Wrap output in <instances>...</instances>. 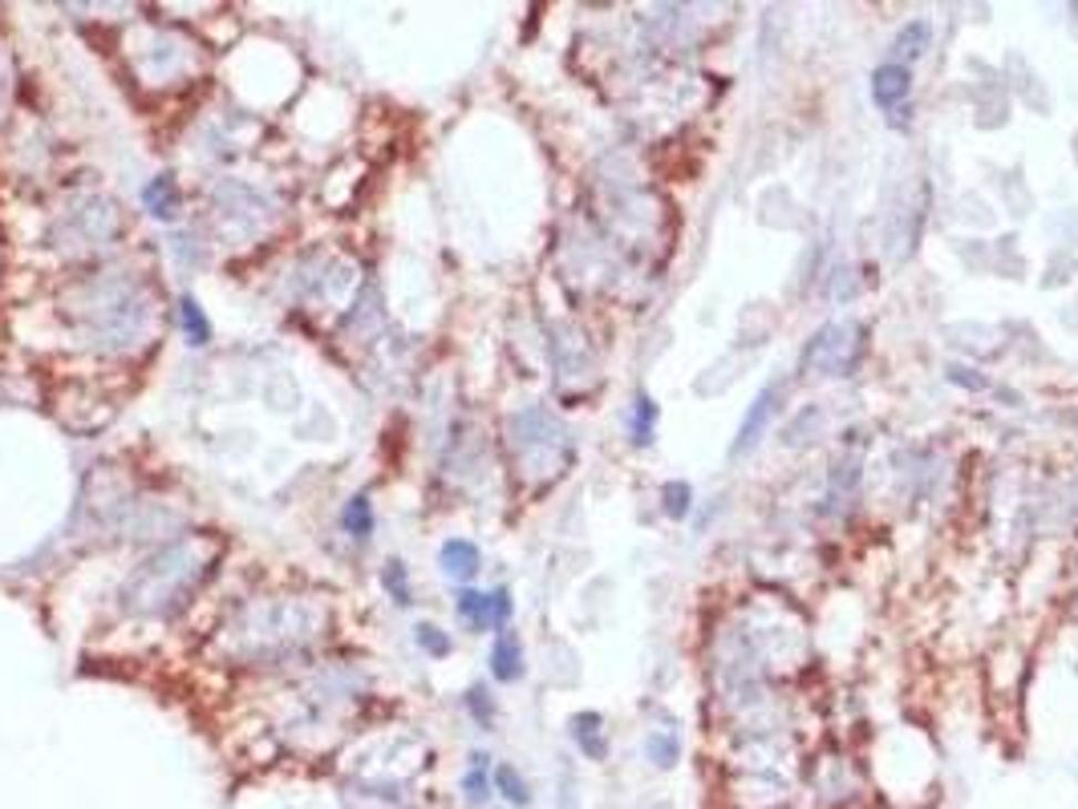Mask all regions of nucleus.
<instances>
[{
	"instance_id": "6",
	"label": "nucleus",
	"mask_w": 1078,
	"mask_h": 809,
	"mask_svg": "<svg viewBox=\"0 0 1078 809\" xmlns=\"http://www.w3.org/2000/svg\"><path fill=\"white\" fill-rule=\"evenodd\" d=\"M572 740L588 761H608V737H605V716L600 713H576L572 716Z\"/></svg>"
},
{
	"instance_id": "5",
	"label": "nucleus",
	"mask_w": 1078,
	"mask_h": 809,
	"mask_svg": "<svg viewBox=\"0 0 1078 809\" xmlns=\"http://www.w3.org/2000/svg\"><path fill=\"white\" fill-rule=\"evenodd\" d=\"M928 41H933V24H928V21L901 24V29H896V37H892L889 61H896V65H908V70H913V61H921L924 53H928Z\"/></svg>"
},
{
	"instance_id": "18",
	"label": "nucleus",
	"mask_w": 1078,
	"mask_h": 809,
	"mask_svg": "<svg viewBox=\"0 0 1078 809\" xmlns=\"http://www.w3.org/2000/svg\"><path fill=\"white\" fill-rule=\"evenodd\" d=\"M418 644L427 647L430 656H451V635H442L434 623H422V628H418Z\"/></svg>"
},
{
	"instance_id": "22",
	"label": "nucleus",
	"mask_w": 1078,
	"mask_h": 809,
	"mask_svg": "<svg viewBox=\"0 0 1078 809\" xmlns=\"http://www.w3.org/2000/svg\"><path fill=\"white\" fill-rule=\"evenodd\" d=\"M945 373H948V381H953V385H965V388H985V376H969V369H965V364H948Z\"/></svg>"
},
{
	"instance_id": "14",
	"label": "nucleus",
	"mask_w": 1078,
	"mask_h": 809,
	"mask_svg": "<svg viewBox=\"0 0 1078 809\" xmlns=\"http://www.w3.org/2000/svg\"><path fill=\"white\" fill-rule=\"evenodd\" d=\"M454 608H459V615H462V620H466V623H471L474 632H483V628H491V595H483V591H471V587H466V591H462V595H459V603H454Z\"/></svg>"
},
{
	"instance_id": "4",
	"label": "nucleus",
	"mask_w": 1078,
	"mask_h": 809,
	"mask_svg": "<svg viewBox=\"0 0 1078 809\" xmlns=\"http://www.w3.org/2000/svg\"><path fill=\"white\" fill-rule=\"evenodd\" d=\"M843 336H852V332L840 329V324H828L823 332H815V341L807 349V364H819V373L843 376L848 356H852V344L843 341Z\"/></svg>"
},
{
	"instance_id": "11",
	"label": "nucleus",
	"mask_w": 1078,
	"mask_h": 809,
	"mask_svg": "<svg viewBox=\"0 0 1078 809\" xmlns=\"http://www.w3.org/2000/svg\"><path fill=\"white\" fill-rule=\"evenodd\" d=\"M653 429H657V401L649 393H637L633 397V409H628V434H633V446H649Z\"/></svg>"
},
{
	"instance_id": "8",
	"label": "nucleus",
	"mask_w": 1078,
	"mask_h": 809,
	"mask_svg": "<svg viewBox=\"0 0 1078 809\" xmlns=\"http://www.w3.org/2000/svg\"><path fill=\"white\" fill-rule=\"evenodd\" d=\"M491 794H495V786H491V757L471 753V765L462 774V798H466V806H486Z\"/></svg>"
},
{
	"instance_id": "10",
	"label": "nucleus",
	"mask_w": 1078,
	"mask_h": 809,
	"mask_svg": "<svg viewBox=\"0 0 1078 809\" xmlns=\"http://www.w3.org/2000/svg\"><path fill=\"white\" fill-rule=\"evenodd\" d=\"M442 571L451 579H471L474 571H479V547L466 539H451L446 547H442Z\"/></svg>"
},
{
	"instance_id": "15",
	"label": "nucleus",
	"mask_w": 1078,
	"mask_h": 809,
	"mask_svg": "<svg viewBox=\"0 0 1078 809\" xmlns=\"http://www.w3.org/2000/svg\"><path fill=\"white\" fill-rule=\"evenodd\" d=\"M178 320H183V332H187V341L191 344H207L212 341V324H207V317H203V308L191 300V295H183L178 300Z\"/></svg>"
},
{
	"instance_id": "20",
	"label": "nucleus",
	"mask_w": 1078,
	"mask_h": 809,
	"mask_svg": "<svg viewBox=\"0 0 1078 809\" xmlns=\"http://www.w3.org/2000/svg\"><path fill=\"white\" fill-rule=\"evenodd\" d=\"M507 620H511V591L507 587H495L491 591V628H507Z\"/></svg>"
},
{
	"instance_id": "3",
	"label": "nucleus",
	"mask_w": 1078,
	"mask_h": 809,
	"mask_svg": "<svg viewBox=\"0 0 1078 809\" xmlns=\"http://www.w3.org/2000/svg\"><path fill=\"white\" fill-rule=\"evenodd\" d=\"M913 94V70L908 65H896V61H880L872 70V102H876L884 114L901 110Z\"/></svg>"
},
{
	"instance_id": "2",
	"label": "nucleus",
	"mask_w": 1078,
	"mask_h": 809,
	"mask_svg": "<svg viewBox=\"0 0 1078 809\" xmlns=\"http://www.w3.org/2000/svg\"><path fill=\"white\" fill-rule=\"evenodd\" d=\"M779 397H782V381H770V385H762V393L754 397V405L747 409L742 425H738V437H735V446H730V454H735V458L750 454V449H754L762 442L770 417L779 413Z\"/></svg>"
},
{
	"instance_id": "23",
	"label": "nucleus",
	"mask_w": 1078,
	"mask_h": 809,
	"mask_svg": "<svg viewBox=\"0 0 1078 809\" xmlns=\"http://www.w3.org/2000/svg\"><path fill=\"white\" fill-rule=\"evenodd\" d=\"M0 110H4V77H0Z\"/></svg>"
},
{
	"instance_id": "7",
	"label": "nucleus",
	"mask_w": 1078,
	"mask_h": 809,
	"mask_svg": "<svg viewBox=\"0 0 1078 809\" xmlns=\"http://www.w3.org/2000/svg\"><path fill=\"white\" fill-rule=\"evenodd\" d=\"M491 676H495L499 684H515L523 676V647H520V635L515 632H503L495 635V647H491Z\"/></svg>"
},
{
	"instance_id": "13",
	"label": "nucleus",
	"mask_w": 1078,
	"mask_h": 809,
	"mask_svg": "<svg viewBox=\"0 0 1078 809\" xmlns=\"http://www.w3.org/2000/svg\"><path fill=\"white\" fill-rule=\"evenodd\" d=\"M143 203H146V211L158 215V219H175V215H178V187L171 183V175L154 178L151 187L143 190Z\"/></svg>"
},
{
	"instance_id": "9",
	"label": "nucleus",
	"mask_w": 1078,
	"mask_h": 809,
	"mask_svg": "<svg viewBox=\"0 0 1078 809\" xmlns=\"http://www.w3.org/2000/svg\"><path fill=\"white\" fill-rule=\"evenodd\" d=\"M491 786H495V794L507 801V806H515V809L532 806V786H527V777H523L515 765H507V761L495 765V769H491Z\"/></svg>"
},
{
	"instance_id": "21",
	"label": "nucleus",
	"mask_w": 1078,
	"mask_h": 809,
	"mask_svg": "<svg viewBox=\"0 0 1078 809\" xmlns=\"http://www.w3.org/2000/svg\"><path fill=\"white\" fill-rule=\"evenodd\" d=\"M466 704H471L474 720H479V725H483V728L495 725V704H491V696H486L483 688H471V696H466Z\"/></svg>"
},
{
	"instance_id": "16",
	"label": "nucleus",
	"mask_w": 1078,
	"mask_h": 809,
	"mask_svg": "<svg viewBox=\"0 0 1078 809\" xmlns=\"http://www.w3.org/2000/svg\"><path fill=\"white\" fill-rule=\"evenodd\" d=\"M661 506H665V515H669V518H686L689 506H694V486H689V481H681V478L665 481V486H661Z\"/></svg>"
},
{
	"instance_id": "17",
	"label": "nucleus",
	"mask_w": 1078,
	"mask_h": 809,
	"mask_svg": "<svg viewBox=\"0 0 1078 809\" xmlns=\"http://www.w3.org/2000/svg\"><path fill=\"white\" fill-rule=\"evenodd\" d=\"M345 530L353 539H369L373 535V506H369V498H353V502L345 506Z\"/></svg>"
},
{
	"instance_id": "12",
	"label": "nucleus",
	"mask_w": 1078,
	"mask_h": 809,
	"mask_svg": "<svg viewBox=\"0 0 1078 809\" xmlns=\"http://www.w3.org/2000/svg\"><path fill=\"white\" fill-rule=\"evenodd\" d=\"M645 757L657 769H674L681 761V737H677L674 728H653L649 737H645Z\"/></svg>"
},
{
	"instance_id": "19",
	"label": "nucleus",
	"mask_w": 1078,
	"mask_h": 809,
	"mask_svg": "<svg viewBox=\"0 0 1078 809\" xmlns=\"http://www.w3.org/2000/svg\"><path fill=\"white\" fill-rule=\"evenodd\" d=\"M381 583H386V591H390V595L398 599V603H410V587H405V567L402 563H390V567H386Z\"/></svg>"
},
{
	"instance_id": "1",
	"label": "nucleus",
	"mask_w": 1078,
	"mask_h": 809,
	"mask_svg": "<svg viewBox=\"0 0 1078 809\" xmlns=\"http://www.w3.org/2000/svg\"><path fill=\"white\" fill-rule=\"evenodd\" d=\"M203 571H207V567H199L195 547H187V542H183V547H171V551L151 559V563L131 579V587H126V603H131L134 611H146V615H163V611H171L175 603H183V595L195 587V579H199Z\"/></svg>"
}]
</instances>
